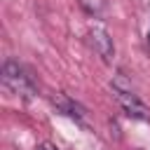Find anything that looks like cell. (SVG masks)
<instances>
[{"label":"cell","mask_w":150,"mask_h":150,"mask_svg":"<svg viewBox=\"0 0 150 150\" xmlns=\"http://www.w3.org/2000/svg\"><path fill=\"white\" fill-rule=\"evenodd\" d=\"M2 82H5L16 96L33 98V96L38 94V84H35L33 77L28 75V70H26L21 63L12 61V59H7V61L2 63Z\"/></svg>","instance_id":"1"},{"label":"cell","mask_w":150,"mask_h":150,"mask_svg":"<svg viewBox=\"0 0 150 150\" xmlns=\"http://www.w3.org/2000/svg\"><path fill=\"white\" fill-rule=\"evenodd\" d=\"M112 94H115L120 108H122L129 117H134V120H150V110H148V105L131 91V87L127 84V80H124L122 75L115 77V82H112Z\"/></svg>","instance_id":"2"},{"label":"cell","mask_w":150,"mask_h":150,"mask_svg":"<svg viewBox=\"0 0 150 150\" xmlns=\"http://www.w3.org/2000/svg\"><path fill=\"white\" fill-rule=\"evenodd\" d=\"M89 45L94 47V52H96L103 61H112V56H115V45H112V38H110V33H108L105 28L94 26V28L89 30Z\"/></svg>","instance_id":"3"},{"label":"cell","mask_w":150,"mask_h":150,"mask_svg":"<svg viewBox=\"0 0 150 150\" xmlns=\"http://www.w3.org/2000/svg\"><path fill=\"white\" fill-rule=\"evenodd\" d=\"M52 103L56 105V110L59 112H63V115H68V117H82V105H77L73 98H68L66 94H54L52 96Z\"/></svg>","instance_id":"4"},{"label":"cell","mask_w":150,"mask_h":150,"mask_svg":"<svg viewBox=\"0 0 150 150\" xmlns=\"http://www.w3.org/2000/svg\"><path fill=\"white\" fill-rule=\"evenodd\" d=\"M82 7L89 14H101L103 7H105V0H82Z\"/></svg>","instance_id":"5"},{"label":"cell","mask_w":150,"mask_h":150,"mask_svg":"<svg viewBox=\"0 0 150 150\" xmlns=\"http://www.w3.org/2000/svg\"><path fill=\"white\" fill-rule=\"evenodd\" d=\"M35 150H59V148H56L54 143H40V145L35 148Z\"/></svg>","instance_id":"6"},{"label":"cell","mask_w":150,"mask_h":150,"mask_svg":"<svg viewBox=\"0 0 150 150\" xmlns=\"http://www.w3.org/2000/svg\"><path fill=\"white\" fill-rule=\"evenodd\" d=\"M148 45H150V33H148Z\"/></svg>","instance_id":"7"}]
</instances>
